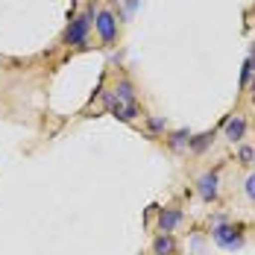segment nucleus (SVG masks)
<instances>
[{
  "label": "nucleus",
  "instance_id": "obj_1",
  "mask_svg": "<svg viewBox=\"0 0 255 255\" xmlns=\"http://www.w3.org/2000/svg\"><path fill=\"white\" fill-rule=\"evenodd\" d=\"M94 26H97V32H100V38L106 44H112L115 38H118V21H115V15L112 12H97L94 15Z\"/></svg>",
  "mask_w": 255,
  "mask_h": 255
},
{
  "label": "nucleus",
  "instance_id": "obj_2",
  "mask_svg": "<svg viewBox=\"0 0 255 255\" xmlns=\"http://www.w3.org/2000/svg\"><path fill=\"white\" fill-rule=\"evenodd\" d=\"M214 241H217L223 250H241V247H244L241 229H235V226H226V223H220V226L214 229Z\"/></svg>",
  "mask_w": 255,
  "mask_h": 255
},
{
  "label": "nucleus",
  "instance_id": "obj_3",
  "mask_svg": "<svg viewBox=\"0 0 255 255\" xmlns=\"http://www.w3.org/2000/svg\"><path fill=\"white\" fill-rule=\"evenodd\" d=\"M88 29H91V18H88V15H79V18L71 21L68 32H65V41H68V44H82V41L88 38Z\"/></svg>",
  "mask_w": 255,
  "mask_h": 255
},
{
  "label": "nucleus",
  "instance_id": "obj_4",
  "mask_svg": "<svg viewBox=\"0 0 255 255\" xmlns=\"http://www.w3.org/2000/svg\"><path fill=\"white\" fill-rule=\"evenodd\" d=\"M106 109L115 115V118H121V121H132L135 115H138V109L135 106H127V103H121L115 94H106Z\"/></svg>",
  "mask_w": 255,
  "mask_h": 255
},
{
  "label": "nucleus",
  "instance_id": "obj_5",
  "mask_svg": "<svg viewBox=\"0 0 255 255\" xmlns=\"http://www.w3.org/2000/svg\"><path fill=\"white\" fill-rule=\"evenodd\" d=\"M179 220H182V211H176V208H161V214H158V229L164 232H173L179 226Z\"/></svg>",
  "mask_w": 255,
  "mask_h": 255
},
{
  "label": "nucleus",
  "instance_id": "obj_6",
  "mask_svg": "<svg viewBox=\"0 0 255 255\" xmlns=\"http://www.w3.org/2000/svg\"><path fill=\"white\" fill-rule=\"evenodd\" d=\"M197 191H200L203 200L211 203V200L217 197V173H205V176H200V188H197Z\"/></svg>",
  "mask_w": 255,
  "mask_h": 255
},
{
  "label": "nucleus",
  "instance_id": "obj_7",
  "mask_svg": "<svg viewBox=\"0 0 255 255\" xmlns=\"http://www.w3.org/2000/svg\"><path fill=\"white\" fill-rule=\"evenodd\" d=\"M244 132H247V121L244 118H232L229 124H226V135H229L232 141H241Z\"/></svg>",
  "mask_w": 255,
  "mask_h": 255
},
{
  "label": "nucleus",
  "instance_id": "obj_8",
  "mask_svg": "<svg viewBox=\"0 0 255 255\" xmlns=\"http://www.w3.org/2000/svg\"><path fill=\"white\" fill-rule=\"evenodd\" d=\"M115 97H118L121 103H127V106H135V91H132L129 79H124V82H118V88H115Z\"/></svg>",
  "mask_w": 255,
  "mask_h": 255
},
{
  "label": "nucleus",
  "instance_id": "obj_9",
  "mask_svg": "<svg viewBox=\"0 0 255 255\" xmlns=\"http://www.w3.org/2000/svg\"><path fill=\"white\" fill-rule=\"evenodd\" d=\"M173 250H176V244H173V238H170V235H158V238H155V244H153V253L155 255H170Z\"/></svg>",
  "mask_w": 255,
  "mask_h": 255
},
{
  "label": "nucleus",
  "instance_id": "obj_10",
  "mask_svg": "<svg viewBox=\"0 0 255 255\" xmlns=\"http://www.w3.org/2000/svg\"><path fill=\"white\" fill-rule=\"evenodd\" d=\"M211 141H214V132H203V135L191 138V141H188V147H191L194 153H203V150L208 147V144H211Z\"/></svg>",
  "mask_w": 255,
  "mask_h": 255
},
{
  "label": "nucleus",
  "instance_id": "obj_11",
  "mask_svg": "<svg viewBox=\"0 0 255 255\" xmlns=\"http://www.w3.org/2000/svg\"><path fill=\"white\" fill-rule=\"evenodd\" d=\"M188 141H191V132H188V129H179V132H173V138H170V147H173V150H182Z\"/></svg>",
  "mask_w": 255,
  "mask_h": 255
},
{
  "label": "nucleus",
  "instance_id": "obj_12",
  "mask_svg": "<svg viewBox=\"0 0 255 255\" xmlns=\"http://www.w3.org/2000/svg\"><path fill=\"white\" fill-rule=\"evenodd\" d=\"M247 197H250V200H255V173L247 179Z\"/></svg>",
  "mask_w": 255,
  "mask_h": 255
},
{
  "label": "nucleus",
  "instance_id": "obj_13",
  "mask_svg": "<svg viewBox=\"0 0 255 255\" xmlns=\"http://www.w3.org/2000/svg\"><path fill=\"white\" fill-rule=\"evenodd\" d=\"M161 127H164V121H161V118H153V121H150V129H153V132H158Z\"/></svg>",
  "mask_w": 255,
  "mask_h": 255
},
{
  "label": "nucleus",
  "instance_id": "obj_14",
  "mask_svg": "<svg viewBox=\"0 0 255 255\" xmlns=\"http://www.w3.org/2000/svg\"><path fill=\"white\" fill-rule=\"evenodd\" d=\"M241 158H244V161H250V158H253V150H250V147H244V150H241Z\"/></svg>",
  "mask_w": 255,
  "mask_h": 255
},
{
  "label": "nucleus",
  "instance_id": "obj_15",
  "mask_svg": "<svg viewBox=\"0 0 255 255\" xmlns=\"http://www.w3.org/2000/svg\"><path fill=\"white\" fill-rule=\"evenodd\" d=\"M135 3H138V0H127V9H129V12L135 9Z\"/></svg>",
  "mask_w": 255,
  "mask_h": 255
}]
</instances>
